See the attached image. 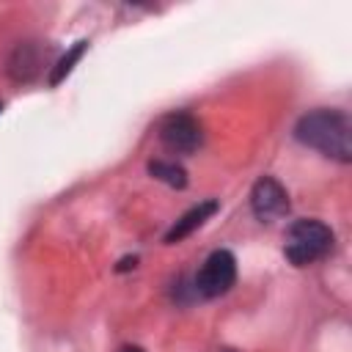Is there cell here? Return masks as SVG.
<instances>
[{"instance_id":"obj_1","label":"cell","mask_w":352,"mask_h":352,"mask_svg":"<svg viewBox=\"0 0 352 352\" xmlns=\"http://www.w3.org/2000/svg\"><path fill=\"white\" fill-rule=\"evenodd\" d=\"M294 138L330 160H352V124L349 116L338 107H316L300 116V121L294 124Z\"/></svg>"},{"instance_id":"obj_2","label":"cell","mask_w":352,"mask_h":352,"mask_svg":"<svg viewBox=\"0 0 352 352\" xmlns=\"http://www.w3.org/2000/svg\"><path fill=\"white\" fill-rule=\"evenodd\" d=\"M333 242H336V234L330 231V226L314 217H302L289 226L283 253L294 267H305L324 258L333 250Z\"/></svg>"},{"instance_id":"obj_3","label":"cell","mask_w":352,"mask_h":352,"mask_svg":"<svg viewBox=\"0 0 352 352\" xmlns=\"http://www.w3.org/2000/svg\"><path fill=\"white\" fill-rule=\"evenodd\" d=\"M236 280V258L231 250H212L204 267L195 275V294L201 297H220Z\"/></svg>"},{"instance_id":"obj_4","label":"cell","mask_w":352,"mask_h":352,"mask_svg":"<svg viewBox=\"0 0 352 352\" xmlns=\"http://www.w3.org/2000/svg\"><path fill=\"white\" fill-rule=\"evenodd\" d=\"M204 140L201 124L187 110H173L160 121V143L173 154H192Z\"/></svg>"},{"instance_id":"obj_5","label":"cell","mask_w":352,"mask_h":352,"mask_svg":"<svg viewBox=\"0 0 352 352\" xmlns=\"http://www.w3.org/2000/svg\"><path fill=\"white\" fill-rule=\"evenodd\" d=\"M250 209L261 223H275L289 212V192L286 187L272 179L261 176L250 190Z\"/></svg>"},{"instance_id":"obj_6","label":"cell","mask_w":352,"mask_h":352,"mask_svg":"<svg viewBox=\"0 0 352 352\" xmlns=\"http://www.w3.org/2000/svg\"><path fill=\"white\" fill-rule=\"evenodd\" d=\"M220 209V204L214 201V198H206V201H201V204H195L192 209H187L168 231H165V242L168 245H173V242H182L184 236H190L195 228H201L214 212Z\"/></svg>"},{"instance_id":"obj_7","label":"cell","mask_w":352,"mask_h":352,"mask_svg":"<svg viewBox=\"0 0 352 352\" xmlns=\"http://www.w3.org/2000/svg\"><path fill=\"white\" fill-rule=\"evenodd\" d=\"M41 66V55L33 44H19L8 60V74L14 80H33V74Z\"/></svg>"},{"instance_id":"obj_8","label":"cell","mask_w":352,"mask_h":352,"mask_svg":"<svg viewBox=\"0 0 352 352\" xmlns=\"http://www.w3.org/2000/svg\"><path fill=\"white\" fill-rule=\"evenodd\" d=\"M148 173L160 182H165L168 187H176V190H184L187 187V170L173 162V160H151L148 162Z\"/></svg>"},{"instance_id":"obj_9","label":"cell","mask_w":352,"mask_h":352,"mask_svg":"<svg viewBox=\"0 0 352 352\" xmlns=\"http://www.w3.org/2000/svg\"><path fill=\"white\" fill-rule=\"evenodd\" d=\"M88 50V41L85 38H80V41H74V47H69L66 50V55L52 66V74H50V85H58V82H63L69 74H72V69H74V63L82 58V52Z\"/></svg>"},{"instance_id":"obj_10","label":"cell","mask_w":352,"mask_h":352,"mask_svg":"<svg viewBox=\"0 0 352 352\" xmlns=\"http://www.w3.org/2000/svg\"><path fill=\"white\" fill-rule=\"evenodd\" d=\"M121 352H143V349H140V346H124Z\"/></svg>"},{"instance_id":"obj_11","label":"cell","mask_w":352,"mask_h":352,"mask_svg":"<svg viewBox=\"0 0 352 352\" xmlns=\"http://www.w3.org/2000/svg\"><path fill=\"white\" fill-rule=\"evenodd\" d=\"M0 110H3V104H0Z\"/></svg>"}]
</instances>
